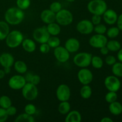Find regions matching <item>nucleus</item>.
Wrapping results in <instances>:
<instances>
[{
	"label": "nucleus",
	"instance_id": "1",
	"mask_svg": "<svg viewBox=\"0 0 122 122\" xmlns=\"http://www.w3.org/2000/svg\"><path fill=\"white\" fill-rule=\"evenodd\" d=\"M23 10L18 7H11L5 13L6 22L11 25H17L21 23L25 18Z\"/></svg>",
	"mask_w": 122,
	"mask_h": 122
},
{
	"label": "nucleus",
	"instance_id": "2",
	"mask_svg": "<svg viewBox=\"0 0 122 122\" xmlns=\"http://www.w3.org/2000/svg\"><path fill=\"white\" fill-rule=\"evenodd\" d=\"M87 8L93 15H102L107 10V4L104 0H91L87 5Z\"/></svg>",
	"mask_w": 122,
	"mask_h": 122
},
{
	"label": "nucleus",
	"instance_id": "3",
	"mask_svg": "<svg viewBox=\"0 0 122 122\" xmlns=\"http://www.w3.org/2000/svg\"><path fill=\"white\" fill-rule=\"evenodd\" d=\"M23 39L22 33L17 30H14L9 32L5 38V42L9 48H15L21 45Z\"/></svg>",
	"mask_w": 122,
	"mask_h": 122
},
{
	"label": "nucleus",
	"instance_id": "4",
	"mask_svg": "<svg viewBox=\"0 0 122 122\" xmlns=\"http://www.w3.org/2000/svg\"><path fill=\"white\" fill-rule=\"evenodd\" d=\"M21 93L24 98L27 101L35 100L38 95V89L37 86L30 82H26L21 89Z\"/></svg>",
	"mask_w": 122,
	"mask_h": 122
},
{
	"label": "nucleus",
	"instance_id": "5",
	"mask_svg": "<svg viewBox=\"0 0 122 122\" xmlns=\"http://www.w3.org/2000/svg\"><path fill=\"white\" fill-rule=\"evenodd\" d=\"M73 20V16L71 12L66 9H61L56 13V21L61 26L70 25Z\"/></svg>",
	"mask_w": 122,
	"mask_h": 122
},
{
	"label": "nucleus",
	"instance_id": "6",
	"mask_svg": "<svg viewBox=\"0 0 122 122\" xmlns=\"http://www.w3.org/2000/svg\"><path fill=\"white\" fill-rule=\"evenodd\" d=\"M92 57V55L89 52H79L74 57L73 63L79 67L86 68L91 64Z\"/></svg>",
	"mask_w": 122,
	"mask_h": 122
},
{
	"label": "nucleus",
	"instance_id": "7",
	"mask_svg": "<svg viewBox=\"0 0 122 122\" xmlns=\"http://www.w3.org/2000/svg\"><path fill=\"white\" fill-rule=\"evenodd\" d=\"M50 36L51 35L48 32L46 26L38 27L33 32V39L39 44L47 42Z\"/></svg>",
	"mask_w": 122,
	"mask_h": 122
},
{
	"label": "nucleus",
	"instance_id": "8",
	"mask_svg": "<svg viewBox=\"0 0 122 122\" xmlns=\"http://www.w3.org/2000/svg\"><path fill=\"white\" fill-rule=\"evenodd\" d=\"M94 25L91 20H81L76 25V29L79 33L82 35L91 34L94 31Z\"/></svg>",
	"mask_w": 122,
	"mask_h": 122
},
{
	"label": "nucleus",
	"instance_id": "9",
	"mask_svg": "<svg viewBox=\"0 0 122 122\" xmlns=\"http://www.w3.org/2000/svg\"><path fill=\"white\" fill-rule=\"evenodd\" d=\"M104 85L109 91L117 92L121 86V82L116 76H108L104 80Z\"/></svg>",
	"mask_w": 122,
	"mask_h": 122
},
{
	"label": "nucleus",
	"instance_id": "10",
	"mask_svg": "<svg viewBox=\"0 0 122 122\" xmlns=\"http://www.w3.org/2000/svg\"><path fill=\"white\" fill-rule=\"evenodd\" d=\"M8 86L10 88L14 90L21 89L26 83V79L22 75H14L10 77L8 81Z\"/></svg>",
	"mask_w": 122,
	"mask_h": 122
},
{
	"label": "nucleus",
	"instance_id": "11",
	"mask_svg": "<svg viewBox=\"0 0 122 122\" xmlns=\"http://www.w3.org/2000/svg\"><path fill=\"white\" fill-rule=\"evenodd\" d=\"M71 96V91L68 85L61 84L56 90V97L60 101H69Z\"/></svg>",
	"mask_w": 122,
	"mask_h": 122
},
{
	"label": "nucleus",
	"instance_id": "12",
	"mask_svg": "<svg viewBox=\"0 0 122 122\" xmlns=\"http://www.w3.org/2000/svg\"><path fill=\"white\" fill-rule=\"evenodd\" d=\"M108 39L104 35L95 34L90 38L89 44L92 47L95 48H101L102 46H106Z\"/></svg>",
	"mask_w": 122,
	"mask_h": 122
},
{
	"label": "nucleus",
	"instance_id": "13",
	"mask_svg": "<svg viewBox=\"0 0 122 122\" xmlns=\"http://www.w3.org/2000/svg\"><path fill=\"white\" fill-rule=\"evenodd\" d=\"M94 76L89 69L86 68H82L77 73V79L83 85H89L92 81Z\"/></svg>",
	"mask_w": 122,
	"mask_h": 122
},
{
	"label": "nucleus",
	"instance_id": "14",
	"mask_svg": "<svg viewBox=\"0 0 122 122\" xmlns=\"http://www.w3.org/2000/svg\"><path fill=\"white\" fill-rule=\"evenodd\" d=\"M54 56L59 62L62 63H66L70 58V52L64 46H58L55 48L54 50Z\"/></svg>",
	"mask_w": 122,
	"mask_h": 122
},
{
	"label": "nucleus",
	"instance_id": "15",
	"mask_svg": "<svg viewBox=\"0 0 122 122\" xmlns=\"http://www.w3.org/2000/svg\"><path fill=\"white\" fill-rule=\"evenodd\" d=\"M80 42L76 38H71L66 41L64 47L67 49L70 53L77 52L80 49Z\"/></svg>",
	"mask_w": 122,
	"mask_h": 122
},
{
	"label": "nucleus",
	"instance_id": "16",
	"mask_svg": "<svg viewBox=\"0 0 122 122\" xmlns=\"http://www.w3.org/2000/svg\"><path fill=\"white\" fill-rule=\"evenodd\" d=\"M105 22L109 25H114L116 23L118 15L116 12L112 9L107 10L102 14Z\"/></svg>",
	"mask_w": 122,
	"mask_h": 122
},
{
	"label": "nucleus",
	"instance_id": "17",
	"mask_svg": "<svg viewBox=\"0 0 122 122\" xmlns=\"http://www.w3.org/2000/svg\"><path fill=\"white\" fill-rule=\"evenodd\" d=\"M14 63V58L10 53H3L0 56V64L4 68H11Z\"/></svg>",
	"mask_w": 122,
	"mask_h": 122
},
{
	"label": "nucleus",
	"instance_id": "18",
	"mask_svg": "<svg viewBox=\"0 0 122 122\" xmlns=\"http://www.w3.org/2000/svg\"><path fill=\"white\" fill-rule=\"evenodd\" d=\"M56 14L50 9L44 10L41 13V19L46 24H50L56 21Z\"/></svg>",
	"mask_w": 122,
	"mask_h": 122
},
{
	"label": "nucleus",
	"instance_id": "19",
	"mask_svg": "<svg viewBox=\"0 0 122 122\" xmlns=\"http://www.w3.org/2000/svg\"><path fill=\"white\" fill-rule=\"evenodd\" d=\"M66 115V122H81L82 120L81 114L77 110L70 111Z\"/></svg>",
	"mask_w": 122,
	"mask_h": 122
},
{
	"label": "nucleus",
	"instance_id": "20",
	"mask_svg": "<svg viewBox=\"0 0 122 122\" xmlns=\"http://www.w3.org/2000/svg\"><path fill=\"white\" fill-rule=\"evenodd\" d=\"M23 48L27 52H33L35 51L36 45L35 42L31 39H23L21 43Z\"/></svg>",
	"mask_w": 122,
	"mask_h": 122
},
{
	"label": "nucleus",
	"instance_id": "21",
	"mask_svg": "<svg viewBox=\"0 0 122 122\" xmlns=\"http://www.w3.org/2000/svg\"><path fill=\"white\" fill-rule=\"evenodd\" d=\"M46 27L48 32L51 36H57L61 32V27L59 24L55 22L48 24Z\"/></svg>",
	"mask_w": 122,
	"mask_h": 122
},
{
	"label": "nucleus",
	"instance_id": "22",
	"mask_svg": "<svg viewBox=\"0 0 122 122\" xmlns=\"http://www.w3.org/2000/svg\"><path fill=\"white\" fill-rule=\"evenodd\" d=\"M108 108L110 113L114 116H118L122 113V105L117 101L110 103Z\"/></svg>",
	"mask_w": 122,
	"mask_h": 122
},
{
	"label": "nucleus",
	"instance_id": "23",
	"mask_svg": "<svg viewBox=\"0 0 122 122\" xmlns=\"http://www.w3.org/2000/svg\"><path fill=\"white\" fill-rule=\"evenodd\" d=\"M10 32L8 24L4 21H0V40H4L6 38Z\"/></svg>",
	"mask_w": 122,
	"mask_h": 122
},
{
	"label": "nucleus",
	"instance_id": "24",
	"mask_svg": "<svg viewBox=\"0 0 122 122\" xmlns=\"http://www.w3.org/2000/svg\"><path fill=\"white\" fill-rule=\"evenodd\" d=\"M14 68L15 71L19 74H25L27 71V66L26 63L21 60L14 62Z\"/></svg>",
	"mask_w": 122,
	"mask_h": 122
},
{
	"label": "nucleus",
	"instance_id": "25",
	"mask_svg": "<svg viewBox=\"0 0 122 122\" xmlns=\"http://www.w3.org/2000/svg\"><path fill=\"white\" fill-rule=\"evenodd\" d=\"M92 94V88L89 85H84L80 90V95L83 99H89Z\"/></svg>",
	"mask_w": 122,
	"mask_h": 122
},
{
	"label": "nucleus",
	"instance_id": "26",
	"mask_svg": "<svg viewBox=\"0 0 122 122\" xmlns=\"http://www.w3.org/2000/svg\"><path fill=\"white\" fill-rule=\"evenodd\" d=\"M71 106L68 101H61L58 107V110L61 114L66 115L70 111Z\"/></svg>",
	"mask_w": 122,
	"mask_h": 122
},
{
	"label": "nucleus",
	"instance_id": "27",
	"mask_svg": "<svg viewBox=\"0 0 122 122\" xmlns=\"http://www.w3.org/2000/svg\"><path fill=\"white\" fill-rule=\"evenodd\" d=\"M106 46L109 51H112V52H116V51H118L121 48V44L117 41L111 40L107 41Z\"/></svg>",
	"mask_w": 122,
	"mask_h": 122
},
{
	"label": "nucleus",
	"instance_id": "28",
	"mask_svg": "<svg viewBox=\"0 0 122 122\" xmlns=\"http://www.w3.org/2000/svg\"><path fill=\"white\" fill-rule=\"evenodd\" d=\"M14 121L15 122H35V120L33 116L25 113L18 116Z\"/></svg>",
	"mask_w": 122,
	"mask_h": 122
},
{
	"label": "nucleus",
	"instance_id": "29",
	"mask_svg": "<svg viewBox=\"0 0 122 122\" xmlns=\"http://www.w3.org/2000/svg\"><path fill=\"white\" fill-rule=\"evenodd\" d=\"M91 64L95 69H100L104 65V61L102 58L99 56H92Z\"/></svg>",
	"mask_w": 122,
	"mask_h": 122
},
{
	"label": "nucleus",
	"instance_id": "30",
	"mask_svg": "<svg viewBox=\"0 0 122 122\" xmlns=\"http://www.w3.org/2000/svg\"><path fill=\"white\" fill-rule=\"evenodd\" d=\"M46 43L48 44L49 46L51 48H55L58 47V46L60 45L61 41L59 39V38H58L56 36H50L49 38Z\"/></svg>",
	"mask_w": 122,
	"mask_h": 122
},
{
	"label": "nucleus",
	"instance_id": "31",
	"mask_svg": "<svg viewBox=\"0 0 122 122\" xmlns=\"http://www.w3.org/2000/svg\"><path fill=\"white\" fill-rule=\"evenodd\" d=\"M112 72L117 77H122V63H114L112 67Z\"/></svg>",
	"mask_w": 122,
	"mask_h": 122
},
{
	"label": "nucleus",
	"instance_id": "32",
	"mask_svg": "<svg viewBox=\"0 0 122 122\" xmlns=\"http://www.w3.org/2000/svg\"><path fill=\"white\" fill-rule=\"evenodd\" d=\"M11 100L8 96L3 95L0 97V107L1 108L7 109L8 107L11 106Z\"/></svg>",
	"mask_w": 122,
	"mask_h": 122
},
{
	"label": "nucleus",
	"instance_id": "33",
	"mask_svg": "<svg viewBox=\"0 0 122 122\" xmlns=\"http://www.w3.org/2000/svg\"><path fill=\"white\" fill-rule=\"evenodd\" d=\"M107 35L110 38H115L119 35L120 29L117 27H112L107 30Z\"/></svg>",
	"mask_w": 122,
	"mask_h": 122
},
{
	"label": "nucleus",
	"instance_id": "34",
	"mask_svg": "<svg viewBox=\"0 0 122 122\" xmlns=\"http://www.w3.org/2000/svg\"><path fill=\"white\" fill-rule=\"evenodd\" d=\"M16 5L22 10L27 9L30 5V0H17Z\"/></svg>",
	"mask_w": 122,
	"mask_h": 122
},
{
	"label": "nucleus",
	"instance_id": "35",
	"mask_svg": "<svg viewBox=\"0 0 122 122\" xmlns=\"http://www.w3.org/2000/svg\"><path fill=\"white\" fill-rule=\"evenodd\" d=\"M117 99V94L116 92L109 91L105 96V100L108 103H112V102L116 101Z\"/></svg>",
	"mask_w": 122,
	"mask_h": 122
},
{
	"label": "nucleus",
	"instance_id": "36",
	"mask_svg": "<svg viewBox=\"0 0 122 122\" xmlns=\"http://www.w3.org/2000/svg\"><path fill=\"white\" fill-rule=\"evenodd\" d=\"M107 27L103 24H98L94 26V30L97 34L104 35L107 32Z\"/></svg>",
	"mask_w": 122,
	"mask_h": 122
},
{
	"label": "nucleus",
	"instance_id": "37",
	"mask_svg": "<svg viewBox=\"0 0 122 122\" xmlns=\"http://www.w3.org/2000/svg\"><path fill=\"white\" fill-rule=\"evenodd\" d=\"M36 112V108L32 104H28L25 107V113L29 115H34Z\"/></svg>",
	"mask_w": 122,
	"mask_h": 122
},
{
	"label": "nucleus",
	"instance_id": "38",
	"mask_svg": "<svg viewBox=\"0 0 122 122\" xmlns=\"http://www.w3.org/2000/svg\"><path fill=\"white\" fill-rule=\"evenodd\" d=\"M62 9V5L61 3L58 1H54L52 2L50 6V10H51L54 13H56Z\"/></svg>",
	"mask_w": 122,
	"mask_h": 122
},
{
	"label": "nucleus",
	"instance_id": "39",
	"mask_svg": "<svg viewBox=\"0 0 122 122\" xmlns=\"http://www.w3.org/2000/svg\"><path fill=\"white\" fill-rule=\"evenodd\" d=\"M50 49H51V47L49 46L47 43L41 44L40 46H39V51L43 54H46L49 52V51H50Z\"/></svg>",
	"mask_w": 122,
	"mask_h": 122
},
{
	"label": "nucleus",
	"instance_id": "40",
	"mask_svg": "<svg viewBox=\"0 0 122 122\" xmlns=\"http://www.w3.org/2000/svg\"><path fill=\"white\" fill-rule=\"evenodd\" d=\"M8 114H7L6 110L3 108H0V122H4L7 120L8 119Z\"/></svg>",
	"mask_w": 122,
	"mask_h": 122
},
{
	"label": "nucleus",
	"instance_id": "41",
	"mask_svg": "<svg viewBox=\"0 0 122 122\" xmlns=\"http://www.w3.org/2000/svg\"><path fill=\"white\" fill-rule=\"evenodd\" d=\"M106 64L108 66H113L114 63H116V59L113 56H107L105 59Z\"/></svg>",
	"mask_w": 122,
	"mask_h": 122
},
{
	"label": "nucleus",
	"instance_id": "42",
	"mask_svg": "<svg viewBox=\"0 0 122 122\" xmlns=\"http://www.w3.org/2000/svg\"><path fill=\"white\" fill-rule=\"evenodd\" d=\"M41 82V77L39 75H32V77L31 78L30 81V82L32 83V84L35 85H38Z\"/></svg>",
	"mask_w": 122,
	"mask_h": 122
},
{
	"label": "nucleus",
	"instance_id": "43",
	"mask_svg": "<svg viewBox=\"0 0 122 122\" xmlns=\"http://www.w3.org/2000/svg\"><path fill=\"white\" fill-rule=\"evenodd\" d=\"M5 110L8 116H14L17 113V108L16 107H14V106H10L9 107H8V108Z\"/></svg>",
	"mask_w": 122,
	"mask_h": 122
},
{
	"label": "nucleus",
	"instance_id": "44",
	"mask_svg": "<svg viewBox=\"0 0 122 122\" xmlns=\"http://www.w3.org/2000/svg\"><path fill=\"white\" fill-rule=\"evenodd\" d=\"M91 21H92V23H93V25H95H95H98V24L101 23V15L94 14L92 16V17Z\"/></svg>",
	"mask_w": 122,
	"mask_h": 122
},
{
	"label": "nucleus",
	"instance_id": "45",
	"mask_svg": "<svg viewBox=\"0 0 122 122\" xmlns=\"http://www.w3.org/2000/svg\"><path fill=\"white\" fill-rule=\"evenodd\" d=\"M116 23L118 28L120 29V30L122 31V14H120L119 16H118Z\"/></svg>",
	"mask_w": 122,
	"mask_h": 122
},
{
	"label": "nucleus",
	"instance_id": "46",
	"mask_svg": "<svg viewBox=\"0 0 122 122\" xmlns=\"http://www.w3.org/2000/svg\"><path fill=\"white\" fill-rule=\"evenodd\" d=\"M100 49V52H101V54L102 55H107L109 52V50L107 48V47L106 46H102Z\"/></svg>",
	"mask_w": 122,
	"mask_h": 122
},
{
	"label": "nucleus",
	"instance_id": "47",
	"mask_svg": "<svg viewBox=\"0 0 122 122\" xmlns=\"http://www.w3.org/2000/svg\"><path fill=\"white\" fill-rule=\"evenodd\" d=\"M32 75H33V74L31 73H30V72L27 73H26V76H24L25 78V79H26V82H30L31 78H32Z\"/></svg>",
	"mask_w": 122,
	"mask_h": 122
},
{
	"label": "nucleus",
	"instance_id": "48",
	"mask_svg": "<svg viewBox=\"0 0 122 122\" xmlns=\"http://www.w3.org/2000/svg\"><path fill=\"white\" fill-rule=\"evenodd\" d=\"M117 58L120 62L122 63V48H120V50L118 51L117 53Z\"/></svg>",
	"mask_w": 122,
	"mask_h": 122
},
{
	"label": "nucleus",
	"instance_id": "49",
	"mask_svg": "<svg viewBox=\"0 0 122 122\" xmlns=\"http://www.w3.org/2000/svg\"><path fill=\"white\" fill-rule=\"evenodd\" d=\"M113 120L111 118L108 117H103L101 120V122H113Z\"/></svg>",
	"mask_w": 122,
	"mask_h": 122
},
{
	"label": "nucleus",
	"instance_id": "50",
	"mask_svg": "<svg viewBox=\"0 0 122 122\" xmlns=\"http://www.w3.org/2000/svg\"><path fill=\"white\" fill-rule=\"evenodd\" d=\"M5 75L4 70H0V79H2Z\"/></svg>",
	"mask_w": 122,
	"mask_h": 122
},
{
	"label": "nucleus",
	"instance_id": "51",
	"mask_svg": "<svg viewBox=\"0 0 122 122\" xmlns=\"http://www.w3.org/2000/svg\"><path fill=\"white\" fill-rule=\"evenodd\" d=\"M4 71H5V74H8L9 73H10L11 71V68L8 67V68H4Z\"/></svg>",
	"mask_w": 122,
	"mask_h": 122
},
{
	"label": "nucleus",
	"instance_id": "52",
	"mask_svg": "<svg viewBox=\"0 0 122 122\" xmlns=\"http://www.w3.org/2000/svg\"><path fill=\"white\" fill-rule=\"evenodd\" d=\"M66 1H67V2H74V1H75L76 0H66Z\"/></svg>",
	"mask_w": 122,
	"mask_h": 122
},
{
	"label": "nucleus",
	"instance_id": "53",
	"mask_svg": "<svg viewBox=\"0 0 122 122\" xmlns=\"http://www.w3.org/2000/svg\"><path fill=\"white\" fill-rule=\"evenodd\" d=\"M86 1H91V0H86Z\"/></svg>",
	"mask_w": 122,
	"mask_h": 122
},
{
	"label": "nucleus",
	"instance_id": "54",
	"mask_svg": "<svg viewBox=\"0 0 122 122\" xmlns=\"http://www.w3.org/2000/svg\"><path fill=\"white\" fill-rule=\"evenodd\" d=\"M44 1H45V0H44Z\"/></svg>",
	"mask_w": 122,
	"mask_h": 122
}]
</instances>
